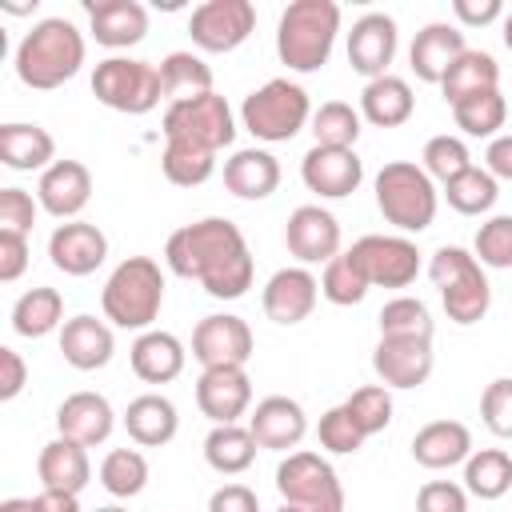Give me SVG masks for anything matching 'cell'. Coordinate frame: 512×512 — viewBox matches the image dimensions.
<instances>
[{
	"mask_svg": "<svg viewBox=\"0 0 512 512\" xmlns=\"http://www.w3.org/2000/svg\"><path fill=\"white\" fill-rule=\"evenodd\" d=\"M316 436H320V448H328V452H336V456H352V452H360V444L368 440V436L356 428V420L348 416L344 404H336V408H328V412L320 416Z\"/></svg>",
	"mask_w": 512,
	"mask_h": 512,
	"instance_id": "49",
	"label": "cell"
},
{
	"mask_svg": "<svg viewBox=\"0 0 512 512\" xmlns=\"http://www.w3.org/2000/svg\"><path fill=\"white\" fill-rule=\"evenodd\" d=\"M412 112H416V96L404 76L388 72L380 80H368L360 92V116L376 128H400L412 120Z\"/></svg>",
	"mask_w": 512,
	"mask_h": 512,
	"instance_id": "33",
	"label": "cell"
},
{
	"mask_svg": "<svg viewBox=\"0 0 512 512\" xmlns=\"http://www.w3.org/2000/svg\"><path fill=\"white\" fill-rule=\"evenodd\" d=\"M396 56V20L384 16V12H368L352 24L348 32V64L352 72L368 76V80H380L388 76V64Z\"/></svg>",
	"mask_w": 512,
	"mask_h": 512,
	"instance_id": "21",
	"label": "cell"
},
{
	"mask_svg": "<svg viewBox=\"0 0 512 512\" xmlns=\"http://www.w3.org/2000/svg\"><path fill=\"white\" fill-rule=\"evenodd\" d=\"M240 120L256 140L284 144L312 120V104H308V92L296 80L276 76V80H268V84H260L256 92L244 96Z\"/></svg>",
	"mask_w": 512,
	"mask_h": 512,
	"instance_id": "7",
	"label": "cell"
},
{
	"mask_svg": "<svg viewBox=\"0 0 512 512\" xmlns=\"http://www.w3.org/2000/svg\"><path fill=\"white\" fill-rule=\"evenodd\" d=\"M112 428H116V412L100 392H72L56 408V432L84 448L104 444L112 436Z\"/></svg>",
	"mask_w": 512,
	"mask_h": 512,
	"instance_id": "24",
	"label": "cell"
},
{
	"mask_svg": "<svg viewBox=\"0 0 512 512\" xmlns=\"http://www.w3.org/2000/svg\"><path fill=\"white\" fill-rule=\"evenodd\" d=\"M224 188L240 200H268L280 188V160L264 148H240L224 160Z\"/></svg>",
	"mask_w": 512,
	"mask_h": 512,
	"instance_id": "30",
	"label": "cell"
},
{
	"mask_svg": "<svg viewBox=\"0 0 512 512\" xmlns=\"http://www.w3.org/2000/svg\"><path fill=\"white\" fill-rule=\"evenodd\" d=\"M164 140H188L196 148L220 152L236 140V124H232V108L224 96L204 92L192 100H176L164 108Z\"/></svg>",
	"mask_w": 512,
	"mask_h": 512,
	"instance_id": "10",
	"label": "cell"
},
{
	"mask_svg": "<svg viewBox=\"0 0 512 512\" xmlns=\"http://www.w3.org/2000/svg\"><path fill=\"white\" fill-rule=\"evenodd\" d=\"M376 324H380V336H400V340H432V328H436L428 304L416 296H392L380 308Z\"/></svg>",
	"mask_w": 512,
	"mask_h": 512,
	"instance_id": "44",
	"label": "cell"
},
{
	"mask_svg": "<svg viewBox=\"0 0 512 512\" xmlns=\"http://www.w3.org/2000/svg\"><path fill=\"white\" fill-rule=\"evenodd\" d=\"M0 164L12 172H48L56 164V140L40 124H0Z\"/></svg>",
	"mask_w": 512,
	"mask_h": 512,
	"instance_id": "26",
	"label": "cell"
},
{
	"mask_svg": "<svg viewBox=\"0 0 512 512\" xmlns=\"http://www.w3.org/2000/svg\"><path fill=\"white\" fill-rule=\"evenodd\" d=\"M208 512H260V500L248 484H224L208 496Z\"/></svg>",
	"mask_w": 512,
	"mask_h": 512,
	"instance_id": "54",
	"label": "cell"
},
{
	"mask_svg": "<svg viewBox=\"0 0 512 512\" xmlns=\"http://www.w3.org/2000/svg\"><path fill=\"white\" fill-rule=\"evenodd\" d=\"M512 488V456L504 448H480L464 460V492L480 500H500Z\"/></svg>",
	"mask_w": 512,
	"mask_h": 512,
	"instance_id": "39",
	"label": "cell"
},
{
	"mask_svg": "<svg viewBox=\"0 0 512 512\" xmlns=\"http://www.w3.org/2000/svg\"><path fill=\"white\" fill-rule=\"evenodd\" d=\"M416 512H468V492L452 480H428L416 492Z\"/></svg>",
	"mask_w": 512,
	"mask_h": 512,
	"instance_id": "52",
	"label": "cell"
},
{
	"mask_svg": "<svg viewBox=\"0 0 512 512\" xmlns=\"http://www.w3.org/2000/svg\"><path fill=\"white\" fill-rule=\"evenodd\" d=\"M492 88H500V64H496L488 52H480V48H468V52L448 68V76L440 80V92H444L448 104H460L464 96L492 92Z\"/></svg>",
	"mask_w": 512,
	"mask_h": 512,
	"instance_id": "36",
	"label": "cell"
},
{
	"mask_svg": "<svg viewBox=\"0 0 512 512\" xmlns=\"http://www.w3.org/2000/svg\"><path fill=\"white\" fill-rule=\"evenodd\" d=\"M480 416L492 436L512 440V376H500L480 392Z\"/></svg>",
	"mask_w": 512,
	"mask_h": 512,
	"instance_id": "50",
	"label": "cell"
},
{
	"mask_svg": "<svg viewBox=\"0 0 512 512\" xmlns=\"http://www.w3.org/2000/svg\"><path fill=\"white\" fill-rule=\"evenodd\" d=\"M376 208L400 232H424L436 220L440 192L432 176L412 160H392L376 172Z\"/></svg>",
	"mask_w": 512,
	"mask_h": 512,
	"instance_id": "5",
	"label": "cell"
},
{
	"mask_svg": "<svg viewBox=\"0 0 512 512\" xmlns=\"http://www.w3.org/2000/svg\"><path fill=\"white\" fill-rule=\"evenodd\" d=\"M92 96L112 112L144 116L164 100L160 68L148 60H132V56H108L92 72Z\"/></svg>",
	"mask_w": 512,
	"mask_h": 512,
	"instance_id": "8",
	"label": "cell"
},
{
	"mask_svg": "<svg viewBox=\"0 0 512 512\" xmlns=\"http://www.w3.org/2000/svg\"><path fill=\"white\" fill-rule=\"evenodd\" d=\"M28 384V368L24 356L16 348H0V400H16Z\"/></svg>",
	"mask_w": 512,
	"mask_h": 512,
	"instance_id": "55",
	"label": "cell"
},
{
	"mask_svg": "<svg viewBox=\"0 0 512 512\" xmlns=\"http://www.w3.org/2000/svg\"><path fill=\"white\" fill-rule=\"evenodd\" d=\"M32 512H80V496H68V492H40L32 496Z\"/></svg>",
	"mask_w": 512,
	"mask_h": 512,
	"instance_id": "58",
	"label": "cell"
},
{
	"mask_svg": "<svg viewBox=\"0 0 512 512\" xmlns=\"http://www.w3.org/2000/svg\"><path fill=\"white\" fill-rule=\"evenodd\" d=\"M424 164V172L432 176V180H440V184H448V180H456L460 172H468L472 168V152H468V144L460 140V136H432L428 144H424V156H420Z\"/></svg>",
	"mask_w": 512,
	"mask_h": 512,
	"instance_id": "47",
	"label": "cell"
},
{
	"mask_svg": "<svg viewBox=\"0 0 512 512\" xmlns=\"http://www.w3.org/2000/svg\"><path fill=\"white\" fill-rule=\"evenodd\" d=\"M468 52L464 44V32L456 24H444V20H432L416 32L412 48H408V64L416 72V80L424 84H440L448 76V68Z\"/></svg>",
	"mask_w": 512,
	"mask_h": 512,
	"instance_id": "23",
	"label": "cell"
},
{
	"mask_svg": "<svg viewBox=\"0 0 512 512\" xmlns=\"http://www.w3.org/2000/svg\"><path fill=\"white\" fill-rule=\"evenodd\" d=\"M60 352H64V360H68L72 368L96 372V368H104V364L112 360L116 340H112V328H108L104 320L80 312V316L64 320V328H60Z\"/></svg>",
	"mask_w": 512,
	"mask_h": 512,
	"instance_id": "27",
	"label": "cell"
},
{
	"mask_svg": "<svg viewBox=\"0 0 512 512\" xmlns=\"http://www.w3.org/2000/svg\"><path fill=\"white\" fill-rule=\"evenodd\" d=\"M104 316L116 328H132V332H148L152 320L160 316L164 304V276L160 264L152 256H128L112 268V276L104 280L100 292Z\"/></svg>",
	"mask_w": 512,
	"mask_h": 512,
	"instance_id": "4",
	"label": "cell"
},
{
	"mask_svg": "<svg viewBox=\"0 0 512 512\" xmlns=\"http://www.w3.org/2000/svg\"><path fill=\"white\" fill-rule=\"evenodd\" d=\"M36 200L56 220H76L92 200V172L80 160H56L48 172H40Z\"/></svg>",
	"mask_w": 512,
	"mask_h": 512,
	"instance_id": "20",
	"label": "cell"
},
{
	"mask_svg": "<svg viewBox=\"0 0 512 512\" xmlns=\"http://www.w3.org/2000/svg\"><path fill=\"white\" fill-rule=\"evenodd\" d=\"M108 256V236L88 220L56 224L48 236V260L64 276H92Z\"/></svg>",
	"mask_w": 512,
	"mask_h": 512,
	"instance_id": "17",
	"label": "cell"
},
{
	"mask_svg": "<svg viewBox=\"0 0 512 512\" xmlns=\"http://www.w3.org/2000/svg\"><path fill=\"white\" fill-rule=\"evenodd\" d=\"M40 212V200H32L24 188H0V232H32Z\"/></svg>",
	"mask_w": 512,
	"mask_h": 512,
	"instance_id": "51",
	"label": "cell"
},
{
	"mask_svg": "<svg viewBox=\"0 0 512 512\" xmlns=\"http://www.w3.org/2000/svg\"><path fill=\"white\" fill-rule=\"evenodd\" d=\"M284 244L300 264H328L340 256V224L320 204H300L284 224Z\"/></svg>",
	"mask_w": 512,
	"mask_h": 512,
	"instance_id": "15",
	"label": "cell"
},
{
	"mask_svg": "<svg viewBox=\"0 0 512 512\" xmlns=\"http://www.w3.org/2000/svg\"><path fill=\"white\" fill-rule=\"evenodd\" d=\"M344 408H348V416L356 420V428H360L364 436H376V432H384V428L392 424V392H388L384 384H364V388H356V392L344 400Z\"/></svg>",
	"mask_w": 512,
	"mask_h": 512,
	"instance_id": "46",
	"label": "cell"
},
{
	"mask_svg": "<svg viewBox=\"0 0 512 512\" xmlns=\"http://www.w3.org/2000/svg\"><path fill=\"white\" fill-rule=\"evenodd\" d=\"M164 260L216 300H240L252 288V252L228 216H204L176 228L164 244Z\"/></svg>",
	"mask_w": 512,
	"mask_h": 512,
	"instance_id": "1",
	"label": "cell"
},
{
	"mask_svg": "<svg viewBox=\"0 0 512 512\" xmlns=\"http://www.w3.org/2000/svg\"><path fill=\"white\" fill-rule=\"evenodd\" d=\"M248 432L256 436L260 448L288 452L300 448V440L308 436V416L292 396H264L248 416Z\"/></svg>",
	"mask_w": 512,
	"mask_h": 512,
	"instance_id": "22",
	"label": "cell"
},
{
	"mask_svg": "<svg viewBox=\"0 0 512 512\" xmlns=\"http://www.w3.org/2000/svg\"><path fill=\"white\" fill-rule=\"evenodd\" d=\"M276 492L300 512H344L340 476L316 452H288L276 468Z\"/></svg>",
	"mask_w": 512,
	"mask_h": 512,
	"instance_id": "9",
	"label": "cell"
},
{
	"mask_svg": "<svg viewBox=\"0 0 512 512\" xmlns=\"http://www.w3.org/2000/svg\"><path fill=\"white\" fill-rule=\"evenodd\" d=\"M504 44H508V52H512V12H504Z\"/></svg>",
	"mask_w": 512,
	"mask_h": 512,
	"instance_id": "60",
	"label": "cell"
},
{
	"mask_svg": "<svg viewBox=\"0 0 512 512\" xmlns=\"http://www.w3.org/2000/svg\"><path fill=\"white\" fill-rule=\"evenodd\" d=\"M128 360H132V372L144 380V384H168L184 372V344L172 336V332H160V328H148L132 340L128 348Z\"/></svg>",
	"mask_w": 512,
	"mask_h": 512,
	"instance_id": "31",
	"label": "cell"
},
{
	"mask_svg": "<svg viewBox=\"0 0 512 512\" xmlns=\"http://www.w3.org/2000/svg\"><path fill=\"white\" fill-rule=\"evenodd\" d=\"M56 328H64V296L56 288H28L12 304V332L16 336L40 340Z\"/></svg>",
	"mask_w": 512,
	"mask_h": 512,
	"instance_id": "35",
	"label": "cell"
},
{
	"mask_svg": "<svg viewBox=\"0 0 512 512\" xmlns=\"http://www.w3.org/2000/svg\"><path fill=\"white\" fill-rule=\"evenodd\" d=\"M496 196H500V180L488 172V168H468V172H460L456 180H448L444 184V200H448V208L452 212H460V216H480V212H488L492 204H496Z\"/></svg>",
	"mask_w": 512,
	"mask_h": 512,
	"instance_id": "41",
	"label": "cell"
},
{
	"mask_svg": "<svg viewBox=\"0 0 512 512\" xmlns=\"http://www.w3.org/2000/svg\"><path fill=\"white\" fill-rule=\"evenodd\" d=\"M252 328L232 312H212L192 332V356L204 368H244L252 360Z\"/></svg>",
	"mask_w": 512,
	"mask_h": 512,
	"instance_id": "12",
	"label": "cell"
},
{
	"mask_svg": "<svg viewBox=\"0 0 512 512\" xmlns=\"http://www.w3.org/2000/svg\"><path fill=\"white\" fill-rule=\"evenodd\" d=\"M340 32V4L336 0H292L276 24V56L288 72H320L332 56Z\"/></svg>",
	"mask_w": 512,
	"mask_h": 512,
	"instance_id": "3",
	"label": "cell"
},
{
	"mask_svg": "<svg viewBox=\"0 0 512 512\" xmlns=\"http://www.w3.org/2000/svg\"><path fill=\"white\" fill-rule=\"evenodd\" d=\"M28 268V236L24 232H0V280L12 284Z\"/></svg>",
	"mask_w": 512,
	"mask_h": 512,
	"instance_id": "53",
	"label": "cell"
},
{
	"mask_svg": "<svg viewBox=\"0 0 512 512\" xmlns=\"http://www.w3.org/2000/svg\"><path fill=\"white\" fill-rule=\"evenodd\" d=\"M160 92L168 104L212 92V68L192 52H168L160 60Z\"/></svg>",
	"mask_w": 512,
	"mask_h": 512,
	"instance_id": "37",
	"label": "cell"
},
{
	"mask_svg": "<svg viewBox=\"0 0 512 512\" xmlns=\"http://www.w3.org/2000/svg\"><path fill=\"white\" fill-rule=\"evenodd\" d=\"M484 168L496 176V180H512V132L488 140V152H484Z\"/></svg>",
	"mask_w": 512,
	"mask_h": 512,
	"instance_id": "57",
	"label": "cell"
},
{
	"mask_svg": "<svg viewBox=\"0 0 512 512\" xmlns=\"http://www.w3.org/2000/svg\"><path fill=\"white\" fill-rule=\"evenodd\" d=\"M80 64H84V36L64 16H48L32 24V32H24V40L16 44V76L24 88L36 92H52L68 84L80 72Z\"/></svg>",
	"mask_w": 512,
	"mask_h": 512,
	"instance_id": "2",
	"label": "cell"
},
{
	"mask_svg": "<svg viewBox=\"0 0 512 512\" xmlns=\"http://www.w3.org/2000/svg\"><path fill=\"white\" fill-rule=\"evenodd\" d=\"M276 512H300V508H292V504H280V508H276Z\"/></svg>",
	"mask_w": 512,
	"mask_h": 512,
	"instance_id": "62",
	"label": "cell"
},
{
	"mask_svg": "<svg viewBox=\"0 0 512 512\" xmlns=\"http://www.w3.org/2000/svg\"><path fill=\"white\" fill-rule=\"evenodd\" d=\"M160 168H164V176H168L172 184L196 188V184H204V180L216 172V152L196 148V144H188V140H164Z\"/></svg>",
	"mask_w": 512,
	"mask_h": 512,
	"instance_id": "42",
	"label": "cell"
},
{
	"mask_svg": "<svg viewBox=\"0 0 512 512\" xmlns=\"http://www.w3.org/2000/svg\"><path fill=\"white\" fill-rule=\"evenodd\" d=\"M428 276L440 288V300H444V312L452 324H476L488 316L492 288H488L484 264L468 248H456V244L436 248L428 260Z\"/></svg>",
	"mask_w": 512,
	"mask_h": 512,
	"instance_id": "6",
	"label": "cell"
},
{
	"mask_svg": "<svg viewBox=\"0 0 512 512\" xmlns=\"http://www.w3.org/2000/svg\"><path fill=\"white\" fill-rule=\"evenodd\" d=\"M96 512H128V508H120V504H104V508H96Z\"/></svg>",
	"mask_w": 512,
	"mask_h": 512,
	"instance_id": "61",
	"label": "cell"
},
{
	"mask_svg": "<svg viewBox=\"0 0 512 512\" xmlns=\"http://www.w3.org/2000/svg\"><path fill=\"white\" fill-rule=\"evenodd\" d=\"M124 428L132 436V444L140 448H164L176 428H180V416H176V404L160 392H144L136 400H128L124 408Z\"/></svg>",
	"mask_w": 512,
	"mask_h": 512,
	"instance_id": "32",
	"label": "cell"
},
{
	"mask_svg": "<svg viewBox=\"0 0 512 512\" xmlns=\"http://www.w3.org/2000/svg\"><path fill=\"white\" fill-rule=\"evenodd\" d=\"M84 8L92 36L104 48H132L148 32V8L140 0H88Z\"/></svg>",
	"mask_w": 512,
	"mask_h": 512,
	"instance_id": "25",
	"label": "cell"
},
{
	"mask_svg": "<svg viewBox=\"0 0 512 512\" xmlns=\"http://www.w3.org/2000/svg\"><path fill=\"white\" fill-rule=\"evenodd\" d=\"M0 512H32V500L12 496V500H4V504H0Z\"/></svg>",
	"mask_w": 512,
	"mask_h": 512,
	"instance_id": "59",
	"label": "cell"
},
{
	"mask_svg": "<svg viewBox=\"0 0 512 512\" xmlns=\"http://www.w3.org/2000/svg\"><path fill=\"white\" fill-rule=\"evenodd\" d=\"M432 340H400V336H380L372 352V372L380 376L384 388H420L432 376Z\"/></svg>",
	"mask_w": 512,
	"mask_h": 512,
	"instance_id": "16",
	"label": "cell"
},
{
	"mask_svg": "<svg viewBox=\"0 0 512 512\" xmlns=\"http://www.w3.org/2000/svg\"><path fill=\"white\" fill-rule=\"evenodd\" d=\"M256 436L248 432V424H212V432L204 436V460L212 472L220 476H240L252 468L256 460Z\"/></svg>",
	"mask_w": 512,
	"mask_h": 512,
	"instance_id": "34",
	"label": "cell"
},
{
	"mask_svg": "<svg viewBox=\"0 0 512 512\" xmlns=\"http://www.w3.org/2000/svg\"><path fill=\"white\" fill-rule=\"evenodd\" d=\"M312 136H316L320 148H356L360 112L344 100H328L312 112Z\"/></svg>",
	"mask_w": 512,
	"mask_h": 512,
	"instance_id": "45",
	"label": "cell"
},
{
	"mask_svg": "<svg viewBox=\"0 0 512 512\" xmlns=\"http://www.w3.org/2000/svg\"><path fill=\"white\" fill-rule=\"evenodd\" d=\"M472 456V432L460 420H432L412 436V460L420 468H456Z\"/></svg>",
	"mask_w": 512,
	"mask_h": 512,
	"instance_id": "28",
	"label": "cell"
},
{
	"mask_svg": "<svg viewBox=\"0 0 512 512\" xmlns=\"http://www.w3.org/2000/svg\"><path fill=\"white\" fill-rule=\"evenodd\" d=\"M372 288H408L420 272V252L408 236H360L352 244Z\"/></svg>",
	"mask_w": 512,
	"mask_h": 512,
	"instance_id": "13",
	"label": "cell"
},
{
	"mask_svg": "<svg viewBox=\"0 0 512 512\" xmlns=\"http://www.w3.org/2000/svg\"><path fill=\"white\" fill-rule=\"evenodd\" d=\"M316 296H320V280L304 264H296V268H280V272L268 276V284L260 292V304H264V316L272 324H288L292 328V324L312 316Z\"/></svg>",
	"mask_w": 512,
	"mask_h": 512,
	"instance_id": "18",
	"label": "cell"
},
{
	"mask_svg": "<svg viewBox=\"0 0 512 512\" xmlns=\"http://www.w3.org/2000/svg\"><path fill=\"white\" fill-rule=\"evenodd\" d=\"M300 180H304L308 192H316L324 200H344L360 188L364 160L356 156V148H320V144H312L300 160Z\"/></svg>",
	"mask_w": 512,
	"mask_h": 512,
	"instance_id": "14",
	"label": "cell"
},
{
	"mask_svg": "<svg viewBox=\"0 0 512 512\" xmlns=\"http://www.w3.org/2000/svg\"><path fill=\"white\" fill-rule=\"evenodd\" d=\"M36 472H40V484L48 492H68V496H80L84 484L92 480V464H88V448L76 444V440H48L40 448V460H36Z\"/></svg>",
	"mask_w": 512,
	"mask_h": 512,
	"instance_id": "29",
	"label": "cell"
},
{
	"mask_svg": "<svg viewBox=\"0 0 512 512\" xmlns=\"http://www.w3.org/2000/svg\"><path fill=\"white\" fill-rule=\"evenodd\" d=\"M368 288H372V284H368V272H364V264L356 260V252H352V248L324 264L320 296H324L328 304H340V308L360 304V300L368 296Z\"/></svg>",
	"mask_w": 512,
	"mask_h": 512,
	"instance_id": "40",
	"label": "cell"
},
{
	"mask_svg": "<svg viewBox=\"0 0 512 512\" xmlns=\"http://www.w3.org/2000/svg\"><path fill=\"white\" fill-rule=\"evenodd\" d=\"M452 12H456L460 24L484 28V24H492V20L504 16V4L500 0H452Z\"/></svg>",
	"mask_w": 512,
	"mask_h": 512,
	"instance_id": "56",
	"label": "cell"
},
{
	"mask_svg": "<svg viewBox=\"0 0 512 512\" xmlns=\"http://www.w3.org/2000/svg\"><path fill=\"white\" fill-rule=\"evenodd\" d=\"M256 28V8L248 0H204L192 8L188 36L200 52H232Z\"/></svg>",
	"mask_w": 512,
	"mask_h": 512,
	"instance_id": "11",
	"label": "cell"
},
{
	"mask_svg": "<svg viewBox=\"0 0 512 512\" xmlns=\"http://www.w3.org/2000/svg\"><path fill=\"white\" fill-rule=\"evenodd\" d=\"M100 484L116 496V500H132L144 492L148 484V460L140 448H112L100 460Z\"/></svg>",
	"mask_w": 512,
	"mask_h": 512,
	"instance_id": "43",
	"label": "cell"
},
{
	"mask_svg": "<svg viewBox=\"0 0 512 512\" xmlns=\"http://www.w3.org/2000/svg\"><path fill=\"white\" fill-rule=\"evenodd\" d=\"M472 256L484 268H512V216H488L476 228Z\"/></svg>",
	"mask_w": 512,
	"mask_h": 512,
	"instance_id": "48",
	"label": "cell"
},
{
	"mask_svg": "<svg viewBox=\"0 0 512 512\" xmlns=\"http://www.w3.org/2000/svg\"><path fill=\"white\" fill-rule=\"evenodd\" d=\"M452 120L464 136H476V140H496L504 120H508V100L500 96V88L492 92H476V96H464L460 104H452Z\"/></svg>",
	"mask_w": 512,
	"mask_h": 512,
	"instance_id": "38",
	"label": "cell"
},
{
	"mask_svg": "<svg viewBox=\"0 0 512 512\" xmlns=\"http://www.w3.org/2000/svg\"><path fill=\"white\" fill-rule=\"evenodd\" d=\"M196 408L212 424H240L252 408V380L244 368H204L196 380Z\"/></svg>",
	"mask_w": 512,
	"mask_h": 512,
	"instance_id": "19",
	"label": "cell"
}]
</instances>
